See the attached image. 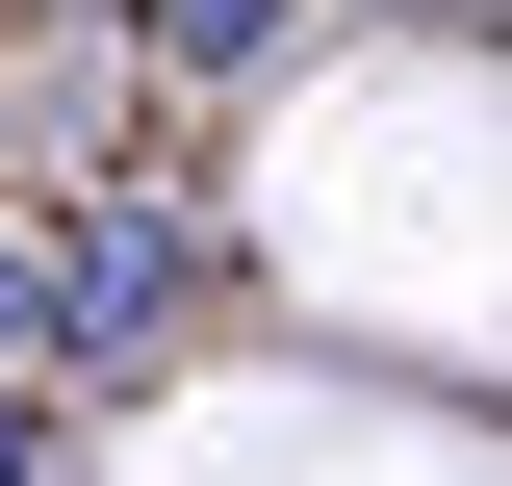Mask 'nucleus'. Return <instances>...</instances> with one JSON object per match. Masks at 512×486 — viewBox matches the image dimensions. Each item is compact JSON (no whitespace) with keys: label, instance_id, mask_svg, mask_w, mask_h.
Wrapping results in <instances>:
<instances>
[{"label":"nucleus","instance_id":"2","mask_svg":"<svg viewBox=\"0 0 512 486\" xmlns=\"http://www.w3.org/2000/svg\"><path fill=\"white\" fill-rule=\"evenodd\" d=\"M282 26H308V0H154V52H180V77H256Z\"/></svg>","mask_w":512,"mask_h":486},{"label":"nucleus","instance_id":"4","mask_svg":"<svg viewBox=\"0 0 512 486\" xmlns=\"http://www.w3.org/2000/svg\"><path fill=\"white\" fill-rule=\"evenodd\" d=\"M0 486H52V435H26V410H0Z\"/></svg>","mask_w":512,"mask_h":486},{"label":"nucleus","instance_id":"1","mask_svg":"<svg viewBox=\"0 0 512 486\" xmlns=\"http://www.w3.org/2000/svg\"><path fill=\"white\" fill-rule=\"evenodd\" d=\"M180 307H205V231H180V205H103V180H77V231H52V359H154Z\"/></svg>","mask_w":512,"mask_h":486},{"label":"nucleus","instance_id":"3","mask_svg":"<svg viewBox=\"0 0 512 486\" xmlns=\"http://www.w3.org/2000/svg\"><path fill=\"white\" fill-rule=\"evenodd\" d=\"M26 359H52V256L0 231V384H26Z\"/></svg>","mask_w":512,"mask_h":486}]
</instances>
